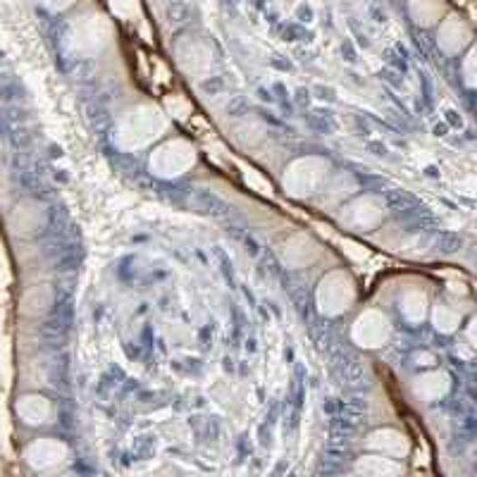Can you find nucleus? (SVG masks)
<instances>
[{
	"instance_id": "18",
	"label": "nucleus",
	"mask_w": 477,
	"mask_h": 477,
	"mask_svg": "<svg viewBox=\"0 0 477 477\" xmlns=\"http://www.w3.org/2000/svg\"><path fill=\"white\" fill-rule=\"evenodd\" d=\"M411 15L423 27L434 24L441 15V0H411Z\"/></svg>"
},
{
	"instance_id": "2",
	"label": "nucleus",
	"mask_w": 477,
	"mask_h": 477,
	"mask_svg": "<svg viewBox=\"0 0 477 477\" xmlns=\"http://www.w3.org/2000/svg\"><path fill=\"white\" fill-rule=\"evenodd\" d=\"M113 38V24L98 13L81 15L77 22H72L67 31V48L74 55L91 58L96 53H101Z\"/></svg>"
},
{
	"instance_id": "11",
	"label": "nucleus",
	"mask_w": 477,
	"mask_h": 477,
	"mask_svg": "<svg viewBox=\"0 0 477 477\" xmlns=\"http://www.w3.org/2000/svg\"><path fill=\"white\" fill-rule=\"evenodd\" d=\"M177 58H180V65L191 74H203L210 67V60H213V53L205 44H198V41H184L177 51Z\"/></svg>"
},
{
	"instance_id": "16",
	"label": "nucleus",
	"mask_w": 477,
	"mask_h": 477,
	"mask_svg": "<svg viewBox=\"0 0 477 477\" xmlns=\"http://www.w3.org/2000/svg\"><path fill=\"white\" fill-rule=\"evenodd\" d=\"M401 313L411 322H423L427 315V297L420 289H408L401 297Z\"/></svg>"
},
{
	"instance_id": "10",
	"label": "nucleus",
	"mask_w": 477,
	"mask_h": 477,
	"mask_svg": "<svg viewBox=\"0 0 477 477\" xmlns=\"http://www.w3.org/2000/svg\"><path fill=\"white\" fill-rule=\"evenodd\" d=\"M17 415L27 423V425H44L53 415L51 401L41 394H27L17 401Z\"/></svg>"
},
{
	"instance_id": "17",
	"label": "nucleus",
	"mask_w": 477,
	"mask_h": 477,
	"mask_svg": "<svg viewBox=\"0 0 477 477\" xmlns=\"http://www.w3.org/2000/svg\"><path fill=\"white\" fill-rule=\"evenodd\" d=\"M17 231H37L44 222V213H41V205L31 203V210H27V203L17 205V213L13 217Z\"/></svg>"
},
{
	"instance_id": "6",
	"label": "nucleus",
	"mask_w": 477,
	"mask_h": 477,
	"mask_svg": "<svg viewBox=\"0 0 477 477\" xmlns=\"http://www.w3.org/2000/svg\"><path fill=\"white\" fill-rule=\"evenodd\" d=\"M391 332V325L387 315L380 311H365L356 318L354 327H351V337L361 348H380L387 344Z\"/></svg>"
},
{
	"instance_id": "19",
	"label": "nucleus",
	"mask_w": 477,
	"mask_h": 477,
	"mask_svg": "<svg viewBox=\"0 0 477 477\" xmlns=\"http://www.w3.org/2000/svg\"><path fill=\"white\" fill-rule=\"evenodd\" d=\"M434 327L439 330V332L444 334H451L458 330V322H461V313L454 311L451 305L448 304H439V305H434Z\"/></svg>"
},
{
	"instance_id": "20",
	"label": "nucleus",
	"mask_w": 477,
	"mask_h": 477,
	"mask_svg": "<svg viewBox=\"0 0 477 477\" xmlns=\"http://www.w3.org/2000/svg\"><path fill=\"white\" fill-rule=\"evenodd\" d=\"M110 8L117 17L131 20V17L138 15V0H110Z\"/></svg>"
},
{
	"instance_id": "21",
	"label": "nucleus",
	"mask_w": 477,
	"mask_h": 477,
	"mask_svg": "<svg viewBox=\"0 0 477 477\" xmlns=\"http://www.w3.org/2000/svg\"><path fill=\"white\" fill-rule=\"evenodd\" d=\"M244 180H247L248 184L258 191V194H263V196L272 194V187H270L268 181L263 180L261 174L255 172V170H251V167H244Z\"/></svg>"
},
{
	"instance_id": "23",
	"label": "nucleus",
	"mask_w": 477,
	"mask_h": 477,
	"mask_svg": "<svg viewBox=\"0 0 477 477\" xmlns=\"http://www.w3.org/2000/svg\"><path fill=\"white\" fill-rule=\"evenodd\" d=\"M167 108H170V113L177 117H184L188 113V105L181 101V98H170V101H167Z\"/></svg>"
},
{
	"instance_id": "15",
	"label": "nucleus",
	"mask_w": 477,
	"mask_h": 477,
	"mask_svg": "<svg viewBox=\"0 0 477 477\" xmlns=\"http://www.w3.org/2000/svg\"><path fill=\"white\" fill-rule=\"evenodd\" d=\"M356 473L370 477H397L404 473V465L391 458L382 456H363L361 461L356 463Z\"/></svg>"
},
{
	"instance_id": "13",
	"label": "nucleus",
	"mask_w": 477,
	"mask_h": 477,
	"mask_svg": "<svg viewBox=\"0 0 477 477\" xmlns=\"http://www.w3.org/2000/svg\"><path fill=\"white\" fill-rule=\"evenodd\" d=\"M448 387H451V380H448L447 372L437 370V372H427V375L418 377L413 384V391H415V397L430 404V401L447 397Z\"/></svg>"
},
{
	"instance_id": "3",
	"label": "nucleus",
	"mask_w": 477,
	"mask_h": 477,
	"mask_svg": "<svg viewBox=\"0 0 477 477\" xmlns=\"http://www.w3.org/2000/svg\"><path fill=\"white\" fill-rule=\"evenodd\" d=\"M327 172H330V163L325 158H318V155L298 158L287 167V172L282 177V187L294 198H305V196L315 194L322 187V181L327 180Z\"/></svg>"
},
{
	"instance_id": "14",
	"label": "nucleus",
	"mask_w": 477,
	"mask_h": 477,
	"mask_svg": "<svg viewBox=\"0 0 477 477\" xmlns=\"http://www.w3.org/2000/svg\"><path fill=\"white\" fill-rule=\"evenodd\" d=\"M368 447L387 456H406L408 454V439L397 430H377L368 437Z\"/></svg>"
},
{
	"instance_id": "1",
	"label": "nucleus",
	"mask_w": 477,
	"mask_h": 477,
	"mask_svg": "<svg viewBox=\"0 0 477 477\" xmlns=\"http://www.w3.org/2000/svg\"><path fill=\"white\" fill-rule=\"evenodd\" d=\"M167 130V117L153 105H141L122 117L115 130V144L124 151H138L160 138Z\"/></svg>"
},
{
	"instance_id": "12",
	"label": "nucleus",
	"mask_w": 477,
	"mask_h": 477,
	"mask_svg": "<svg viewBox=\"0 0 477 477\" xmlns=\"http://www.w3.org/2000/svg\"><path fill=\"white\" fill-rule=\"evenodd\" d=\"M437 41H439L441 51L458 53L463 46L470 41V29L461 22V20H458V17H448V20L441 22Z\"/></svg>"
},
{
	"instance_id": "8",
	"label": "nucleus",
	"mask_w": 477,
	"mask_h": 477,
	"mask_svg": "<svg viewBox=\"0 0 477 477\" xmlns=\"http://www.w3.org/2000/svg\"><path fill=\"white\" fill-rule=\"evenodd\" d=\"M320 247L313 241L308 234H294L282 244L280 248V255L282 261L289 265V268H305L308 263H313L318 258Z\"/></svg>"
},
{
	"instance_id": "7",
	"label": "nucleus",
	"mask_w": 477,
	"mask_h": 477,
	"mask_svg": "<svg viewBox=\"0 0 477 477\" xmlns=\"http://www.w3.org/2000/svg\"><path fill=\"white\" fill-rule=\"evenodd\" d=\"M24 458L34 470H53L67 461V447L63 441L46 437V439H37L34 444H29Z\"/></svg>"
},
{
	"instance_id": "22",
	"label": "nucleus",
	"mask_w": 477,
	"mask_h": 477,
	"mask_svg": "<svg viewBox=\"0 0 477 477\" xmlns=\"http://www.w3.org/2000/svg\"><path fill=\"white\" fill-rule=\"evenodd\" d=\"M475 60L477 53L470 51L468 58H465V65H463V70H465V84H468V87H475Z\"/></svg>"
},
{
	"instance_id": "25",
	"label": "nucleus",
	"mask_w": 477,
	"mask_h": 477,
	"mask_svg": "<svg viewBox=\"0 0 477 477\" xmlns=\"http://www.w3.org/2000/svg\"><path fill=\"white\" fill-rule=\"evenodd\" d=\"M344 248H347V254L348 255H354L356 261H363V258H365V251H358V248L361 247H356V244H351V241H344Z\"/></svg>"
},
{
	"instance_id": "24",
	"label": "nucleus",
	"mask_w": 477,
	"mask_h": 477,
	"mask_svg": "<svg viewBox=\"0 0 477 477\" xmlns=\"http://www.w3.org/2000/svg\"><path fill=\"white\" fill-rule=\"evenodd\" d=\"M72 3H74V0H44L46 8L53 10V13H63V10L70 8Z\"/></svg>"
},
{
	"instance_id": "5",
	"label": "nucleus",
	"mask_w": 477,
	"mask_h": 477,
	"mask_svg": "<svg viewBox=\"0 0 477 477\" xmlns=\"http://www.w3.org/2000/svg\"><path fill=\"white\" fill-rule=\"evenodd\" d=\"M194 146L184 141V138H172V141L155 148L148 165H151V172L160 180H174V177H181L184 172H188L194 167Z\"/></svg>"
},
{
	"instance_id": "4",
	"label": "nucleus",
	"mask_w": 477,
	"mask_h": 477,
	"mask_svg": "<svg viewBox=\"0 0 477 477\" xmlns=\"http://www.w3.org/2000/svg\"><path fill=\"white\" fill-rule=\"evenodd\" d=\"M356 301V284L348 272L334 270L327 272L318 284V308L322 315L337 318L347 313Z\"/></svg>"
},
{
	"instance_id": "9",
	"label": "nucleus",
	"mask_w": 477,
	"mask_h": 477,
	"mask_svg": "<svg viewBox=\"0 0 477 477\" xmlns=\"http://www.w3.org/2000/svg\"><path fill=\"white\" fill-rule=\"evenodd\" d=\"M384 217V203L372 198V196H363L356 203H351L347 210V222L358 230H375L377 224L382 222Z\"/></svg>"
}]
</instances>
